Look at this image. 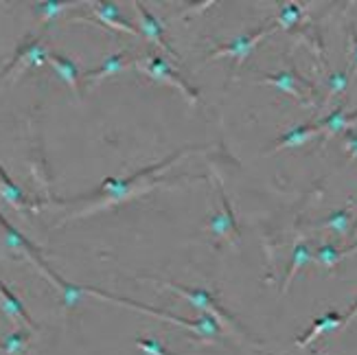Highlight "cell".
<instances>
[{"label": "cell", "instance_id": "cb8c5ba5", "mask_svg": "<svg viewBox=\"0 0 357 355\" xmlns=\"http://www.w3.org/2000/svg\"><path fill=\"white\" fill-rule=\"evenodd\" d=\"M351 84V73L349 70H340V73H331L327 77V99L331 97H337V95H342V92L349 88Z\"/></svg>", "mask_w": 357, "mask_h": 355}, {"label": "cell", "instance_id": "6da1fadb", "mask_svg": "<svg viewBox=\"0 0 357 355\" xmlns=\"http://www.w3.org/2000/svg\"><path fill=\"white\" fill-rule=\"evenodd\" d=\"M189 153H191V151L182 149V151L174 153V156L165 158L162 163H156V165H151V167L141 169V172H136L134 176H128V178H107V180L101 182V187H99L95 193H90V195H82V197H77V199H64L61 204L92 202L88 209H82V211L70 213L68 218H66V222H68V220L88 218V215L97 213V211L116 206V204H121V202H128V199H134V197H138V195L149 193L151 189L160 187V184H167V180H147V178L153 176V174H158V172H162L165 167H172V165L178 163L180 158L189 156Z\"/></svg>", "mask_w": 357, "mask_h": 355}, {"label": "cell", "instance_id": "7a4b0ae2", "mask_svg": "<svg viewBox=\"0 0 357 355\" xmlns=\"http://www.w3.org/2000/svg\"><path fill=\"white\" fill-rule=\"evenodd\" d=\"M138 279H141V281H153V283H158V285H162V287L174 289L176 294H180L182 299H186L193 307H197V310H202L204 314H211L228 333H232L235 338H239V340L255 342L252 338L241 329V325L235 320V316H232L230 312H226V307H222L220 303H217L215 294H211V289H204V287H184V285H178V283H174V281L158 279V276H138Z\"/></svg>", "mask_w": 357, "mask_h": 355}, {"label": "cell", "instance_id": "484cf974", "mask_svg": "<svg viewBox=\"0 0 357 355\" xmlns=\"http://www.w3.org/2000/svg\"><path fill=\"white\" fill-rule=\"evenodd\" d=\"M349 36H351V80L357 75V29L353 24H349Z\"/></svg>", "mask_w": 357, "mask_h": 355}, {"label": "cell", "instance_id": "277c9868", "mask_svg": "<svg viewBox=\"0 0 357 355\" xmlns=\"http://www.w3.org/2000/svg\"><path fill=\"white\" fill-rule=\"evenodd\" d=\"M136 68L141 70L143 75H147L149 80H153V82H160V84L174 86V88L180 90L182 95H184L186 99H189L191 103H197V101H199V92H197L189 82H186L178 70H174L172 66H169L160 55L149 53V55H145V57H141V59H136Z\"/></svg>", "mask_w": 357, "mask_h": 355}, {"label": "cell", "instance_id": "5b68a950", "mask_svg": "<svg viewBox=\"0 0 357 355\" xmlns=\"http://www.w3.org/2000/svg\"><path fill=\"white\" fill-rule=\"evenodd\" d=\"M49 55L51 51L42 44V38H24V42L18 46L13 59L5 66L3 80H18L22 75V70H26L29 66H40V64H49Z\"/></svg>", "mask_w": 357, "mask_h": 355}, {"label": "cell", "instance_id": "1f68e13d", "mask_svg": "<svg viewBox=\"0 0 357 355\" xmlns=\"http://www.w3.org/2000/svg\"><path fill=\"white\" fill-rule=\"evenodd\" d=\"M0 355H3V345H0Z\"/></svg>", "mask_w": 357, "mask_h": 355}, {"label": "cell", "instance_id": "30bf717a", "mask_svg": "<svg viewBox=\"0 0 357 355\" xmlns=\"http://www.w3.org/2000/svg\"><path fill=\"white\" fill-rule=\"evenodd\" d=\"M355 123H357V110L347 112V103H340L333 112H329L327 116H322L320 121H316V126L320 130V136L333 138L337 134H344V132L353 130Z\"/></svg>", "mask_w": 357, "mask_h": 355}, {"label": "cell", "instance_id": "8992f818", "mask_svg": "<svg viewBox=\"0 0 357 355\" xmlns=\"http://www.w3.org/2000/svg\"><path fill=\"white\" fill-rule=\"evenodd\" d=\"M274 31H276V22L270 20V22H266V24L257 27L255 31H250V33H245V36H241V38H235L232 42H228L226 46H222V49H217L215 53L208 55V59L213 61V59H217V57H232V59H235V64L239 66L241 61H243L248 55H250V51L255 49V46H257L263 38H268L270 33H274Z\"/></svg>", "mask_w": 357, "mask_h": 355}, {"label": "cell", "instance_id": "ac0fdd59", "mask_svg": "<svg viewBox=\"0 0 357 355\" xmlns=\"http://www.w3.org/2000/svg\"><path fill=\"white\" fill-rule=\"evenodd\" d=\"M312 259H314V250H312V246H309L307 241H298L296 246H294V250H291V264L287 268L285 281L281 285V294H285V292L289 289V285H291V281H294V276H296Z\"/></svg>", "mask_w": 357, "mask_h": 355}, {"label": "cell", "instance_id": "9c48e42d", "mask_svg": "<svg viewBox=\"0 0 357 355\" xmlns=\"http://www.w3.org/2000/svg\"><path fill=\"white\" fill-rule=\"evenodd\" d=\"M134 9H136V13H138V18H141V36H145L149 42H153V44H158L162 51H167L172 57H176L178 59V53H176V49L172 44L167 42V38H165V27H162V22L153 15L143 3H138V0H134Z\"/></svg>", "mask_w": 357, "mask_h": 355}, {"label": "cell", "instance_id": "4316f807", "mask_svg": "<svg viewBox=\"0 0 357 355\" xmlns=\"http://www.w3.org/2000/svg\"><path fill=\"white\" fill-rule=\"evenodd\" d=\"M342 145L349 153V158H357V130H349L342 134Z\"/></svg>", "mask_w": 357, "mask_h": 355}, {"label": "cell", "instance_id": "2e32d148", "mask_svg": "<svg viewBox=\"0 0 357 355\" xmlns=\"http://www.w3.org/2000/svg\"><path fill=\"white\" fill-rule=\"evenodd\" d=\"M314 136H320V130L316 123H305V126H298V128H291L287 130L278 141L272 145L270 151H281V149H294V147H301L305 143L312 141Z\"/></svg>", "mask_w": 357, "mask_h": 355}, {"label": "cell", "instance_id": "d4e9b609", "mask_svg": "<svg viewBox=\"0 0 357 355\" xmlns=\"http://www.w3.org/2000/svg\"><path fill=\"white\" fill-rule=\"evenodd\" d=\"M136 347L141 349V351H145L147 355H174V353H169L165 347H162V342H158L156 338H136Z\"/></svg>", "mask_w": 357, "mask_h": 355}, {"label": "cell", "instance_id": "8fae6325", "mask_svg": "<svg viewBox=\"0 0 357 355\" xmlns=\"http://www.w3.org/2000/svg\"><path fill=\"white\" fill-rule=\"evenodd\" d=\"M92 7L97 15V22L110 27L114 31H123V33H130V36H141V29H136L134 24H130L126 18L121 15V9L116 3H103V0H92L88 3Z\"/></svg>", "mask_w": 357, "mask_h": 355}, {"label": "cell", "instance_id": "ba28073f", "mask_svg": "<svg viewBox=\"0 0 357 355\" xmlns=\"http://www.w3.org/2000/svg\"><path fill=\"white\" fill-rule=\"evenodd\" d=\"M217 193H220V199H222V211L213 215V218L208 220V228H211V233L215 237H228L232 241H239L241 237V230H239V224H237V218H235V213H232V206L228 202V197L224 193V187L222 184H217Z\"/></svg>", "mask_w": 357, "mask_h": 355}, {"label": "cell", "instance_id": "4dcf8cb0", "mask_svg": "<svg viewBox=\"0 0 357 355\" xmlns=\"http://www.w3.org/2000/svg\"><path fill=\"white\" fill-rule=\"evenodd\" d=\"M351 204H357V195H355V197L351 199Z\"/></svg>", "mask_w": 357, "mask_h": 355}, {"label": "cell", "instance_id": "e0dca14e", "mask_svg": "<svg viewBox=\"0 0 357 355\" xmlns=\"http://www.w3.org/2000/svg\"><path fill=\"white\" fill-rule=\"evenodd\" d=\"M49 64L57 70V75L61 77V80H64V82L70 86V90L75 92V97H79V84H82V80H84V75H82L79 66H77L73 59H68V57H64V55H59V53H53V51H51V55H49Z\"/></svg>", "mask_w": 357, "mask_h": 355}, {"label": "cell", "instance_id": "52a82bcc", "mask_svg": "<svg viewBox=\"0 0 357 355\" xmlns=\"http://www.w3.org/2000/svg\"><path fill=\"white\" fill-rule=\"evenodd\" d=\"M263 82L270 84V86H276L278 90L287 92L294 99H296L301 105H312L314 101H309L305 90H309L314 95V86L309 84L307 80L296 73V70H281V73H272V75H263Z\"/></svg>", "mask_w": 357, "mask_h": 355}, {"label": "cell", "instance_id": "7c38bea8", "mask_svg": "<svg viewBox=\"0 0 357 355\" xmlns=\"http://www.w3.org/2000/svg\"><path fill=\"white\" fill-rule=\"evenodd\" d=\"M0 195L5 197V202H9L11 206H15L18 211H36L42 206V202H38V199L33 197H29L18 184H15L7 172H5V167L0 165Z\"/></svg>", "mask_w": 357, "mask_h": 355}, {"label": "cell", "instance_id": "9a60e30c", "mask_svg": "<svg viewBox=\"0 0 357 355\" xmlns=\"http://www.w3.org/2000/svg\"><path fill=\"white\" fill-rule=\"evenodd\" d=\"M0 305H3V310H5V314H7L9 318H18V320H22L24 325H29L31 331H36V329H38L36 320L29 316V312H26V307L22 305V301L13 294L11 287H9L3 279H0Z\"/></svg>", "mask_w": 357, "mask_h": 355}, {"label": "cell", "instance_id": "f546056e", "mask_svg": "<svg viewBox=\"0 0 357 355\" xmlns=\"http://www.w3.org/2000/svg\"><path fill=\"white\" fill-rule=\"evenodd\" d=\"M3 64H5V61H3V59H0V80H3V73H5V68H3Z\"/></svg>", "mask_w": 357, "mask_h": 355}, {"label": "cell", "instance_id": "ffe728a7", "mask_svg": "<svg viewBox=\"0 0 357 355\" xmlns=\"http://www.w3.org/2000/svg\"><path fill=\"white\" fill-rule=\"evenodd\" d=\"M31 340V333L26 329H18L9 333L0 345H3V355H22Z\"/></svg>", "mask_w": 357, "mask_h": 355}, {"label": "cell", "instance_id": "f1b7e54d", "mask_svg": "<svg viewBox=\"0 0 357 355\" xmlns=\"http://www.w3.org/2000/svg\"><path fill=\"white\" fill-rule=\"evenodd\" d=\"M355 252H357V241H355V243H351L349 248H344V250H342V257H351V255H355Z\"/></svg>", "mask_w": 357, "mask_h": 355}, {"label": "cell", "instance_id": "3957f363", "mask_svg": "<svg viewBox=\"0 0 357 355\" xmlns=\"http://www.w3.org/2000/svg\"><path fill=\"white\" fill-rule=\"evenodd\" d=\"M84 294L88 296H95V299H103V301H110V303H116V305H126L130 310H136V312H143V314H149V316H156V318H162V320H169L174 322V325L186 329V331H193L197 338H217L224 329L222 325L217 322L211 314H204L199 316L197 320H184L180 316H174L169 312H160V310H153V307H147L143 303H136V301H130V299H123V296H114V294H107V292H101V289H95V287H82Z\"/></svg>", "mask_w": 357, "mask_h": 355}, {"label": "cell", "instance_id": "83f0119b", "mask_svg": "<svg viewBox=\"0 0 357 355\" xmlns=\"http://www.w3.org/2000/svg\"><path fill=\"white\" fill-rule=\"evenodd\" d=\"M357 318V299H355V303L351 305V310H349V314L344 316V327H349L351 325V322Z\"/></svg>", "mask_w": 357, "mask_h": 355}, {"label": "cell", "instance_id": "5bb4252c", "mask_svg": "<svg viewBox=\"0 0 357 355\" xmlns=\"http://www.w3.org/2000/svg\"><path fill=\"white\" fill-rule=\"evenodd\" d=\"M344 327V316L340 314V312H327L324 316L316 318L312 322V327H309V331L305 335H301L298 340H296V347H307V345H312L318 335L322 333H327V331H333V329H342Z\"/></svg>", "mask_w": 357, "mask_h": 355}, {"label": "cell", "instance_id": "4fadbf2b", "mask_svg": "<svg viewBox=\"0 0 357 355\" xmlns=\"http://www.w3.org/2000/svg\"><path fill=\"white\" fill-rule=\"evenodd\" d=\"M130 61H132V57H130L128 51H119V53H114V55H110V57H105V59L101 61V66H99V68L84 73V80H82V82H86V84L92 88V86H97L99 82H103L105 77H110V75H114V73H119V70H123V68H128V66H130Z\"/></svg>", "mask_w": 357, "mask_h": 355}, {"label": "cell", "instance_id": "44dd1931", "mask_svg": "<svg viewBox=\"0 0 357 355\" xmlns=\"http://www.w3.org/2000/svg\"><path fill=\"white\" fill-rule=\"evenodd\" d=\"M278 7H281V11H278L276 20H274L276 24H281V29H291L298 24L301 15H303V7L298 3H281Z\"/></svg>", "mask_w": 357, "mask_h": 355}, {"label": "cell", "instance_id": "d6986e66", "mask_svg": "<svg viewBox=\"0 0 357 355\" xmlns=\"http://www.w3.org/2000/svg\"><path fill=\"white\" fill-rule=\"evenodd\" d=\"M355 218H353V211L347 206V209H340V211H333L329 218H324L322 222L314 224V228H329L333 230L335 235L340 237H347L349 235V230L353 226Z\"/></svg>", "mask_w": 357, "mask_h": 355}, {"label": "cell", "instance_id": "7402d4cb", "mask_svg": "<svg viewBox=\"0 0 357 355\" xmlns=\"http://www.w3.org/2000/svg\"><path fill=\"white\" fill-rule=\"evenodd\" d=\"M77 5H82V3H36L33 7H36L40 22L46 24V22H51L53 18H57L59 13H64L66 9L77 7Z\"/></svg>", "mask_w": 357, "mask_h": 355}, {"label": "cell", "instance_id": "603a6c76", "mask_svg": "<svg viewBox=\"0 0 357 355\" xmlns=\"http://www.w3.org/2000/svg\"><path fill=\"white\" fill-rule=\"evenodd\" d=\"M314 257L318 259V264L324 266L327 270H333L340 264V261L344 259L342 257V250H337L333 243H322V246H318V250L314 252Z\"/></svg>", "mask_w": 357, "mask_h": 355}]
</instances>
